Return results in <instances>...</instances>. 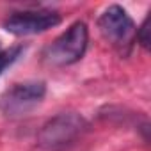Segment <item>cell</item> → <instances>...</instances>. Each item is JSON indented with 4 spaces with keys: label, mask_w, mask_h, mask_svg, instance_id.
Returning <instances> with one entry per match:
<instances>
[{
    "label": "cell",
    "mask_w": 151,
    "mask_h": 151,
    "mask_svg": "<svg viewBox=\"0 0 151 151\" xmlns=\"http://www.w3.org/2000/svg\"><path fill=\"white\" fill-rule=\"evenodd\" d=\"M86 132L87 121L82 116L75 112H62L41 126L37 142L46 151H64L78 139H82Z\"/></svg>",
    "instance_id": "6da1fadb"
},
{
    "label": "cell",
    "mask_w": 151,
    "mask_h": 151,
    "mask_svg": "<svg viewBox=\"0 0 151 151\" xmlns=\"http://www.w3.org/2000/svg\"><path fill=\"white\" fill-rule=\"evenodd\" d=\"M89 30L84 22H75L59 37H55L43 52L45 62L50 66H69L80 60L87 50Z\"/></svg>",
    "instance_id": "7a4b0ae2"
},
{
    "label": "cell",
    "mask_w": 151,
    "mask_h": 151,
    "mask_svg": "<svg viewBox=\"0 0 151 151\" xmlns=\"http://www.w3.org/2000/svg\"><path fill=\"white\" fill-rule=\"evenodd\" d=\"M98 29L103 39L109 45H112L119 53L126 55L132 50L137 29L130 14L121 6H109L98 18Z\"/></svg>",
    "instance_id": "3957f363"
},
{
    "label": "cell",
    "mask_w": 151,
    "mask_h": 151,
    "mask_svg": "<svg viewBox=\"0 0 151 151\" xmlns=\"http://www.w3.org/2000/svg\"><path fill=\"white\" fill-rule=\"evenodd\" d=\"M46 94L45 82H20L0 96V110L7 117H20L36 109Z\"/></svg>",
    "instance_id": "277c9868"
},
{
    "label": "cell",
    "mask_w": 151,
    "mask_h": 151,
    "mask_svg": "<svg viewBox=\"0 0 151 151\" xmlns=\"http://www.w3.org/2000/svg\"><path fill=\"white\" fill-rule=\"evenodd\" d=\"M60 23V14L57 11L36 9V11H22L11 14L4 22V29L14 36H30L46 32Z\"/></svg>",
    "instance_id": "5b68a950"
},
{
    "label": "cell",
    "mask_w": 151,
    "mask_h": 151,
    "mask_svg": "<svg viewBox=\"0 0 151 151\" xmlns=\"http://www.w3.org/2000/svg\"><path fill=\"white\" fill-rule=\"evenodd\" d=\"M22 46H13V48H7V50H0V75H2L22 53Z\"/></svg>",
    "instance_id": "8992f818"
},
{
    "label": "cell",
    "mask_w": 151,
    "mask_h": 151,
    "mask_svg": "<svg viewBox=\"0 0 151 151\" xmlns=\"http://www.w3.org/2000/svg\"><path fill=\"white\" fill-rule=\"evenodd\" d=\"M135 41H139V45H140L144 50L149 48V16H146V20L142 22V25L137 29Z\"/></svg>",
    "instance_id": "52a82bcc"
},
{
    "label": "cell",
    "mask_w": 151,
    "mask_h": 151,
    "mask_svg": "<svg viewBox=\"0 0 151 151\" xmlns=\"http://www.w3.org/2000/svg\"><path fill=\"white\" fill-rule=\"evenodd\" d=\"M0 50H2V46H0Z\"/></svg>",
    "instance_id": "ba28073f"
}]
</instances>
